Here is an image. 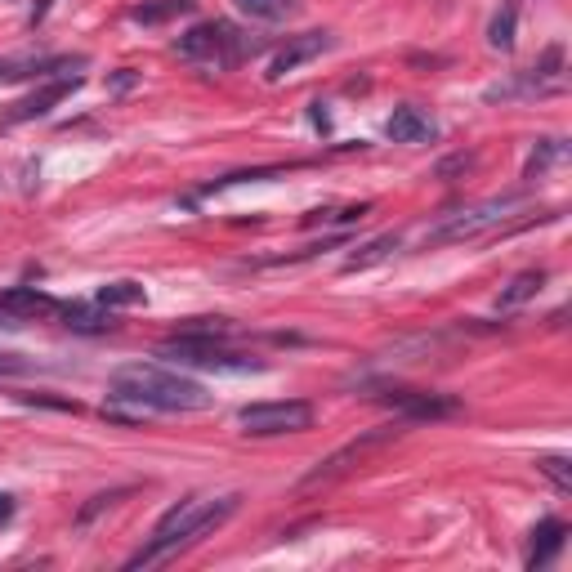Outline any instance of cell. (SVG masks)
<instances>
[{
    "label": "cell",
    "mask_w": 572,
    "mask_h": 572,
    "mask_svg": "<svg viewBox=\"0 0 572 572\" xmlns=\"http://www.w3.org/2000/svg\"><path fill=\"white\" fill-rule=\"evenodd\" d=\"M157 358L175 362V367H211V371H246V367H260L255 358H242V354H228V349H219V336H211V331H188V336H179V340H170V345H161Z\"/></svg>",
    "instance_id": "cell-6"
},
{
    "label": "cell",
    "mask_w": 572,
    "mask_h": 572,
    "mask_svg": "<svg viewBox=\"0 0 572 572\" xmlns=\"http://www.w3.org/2000/svg\"><path fill=\"white\" fill-rule=\"evenodd\" d=\"M523 211V197H488V202L479 206H465V211L447 215L438 228H429L425 242L429 246H452V242H474V237H488L497 233V228H505L514 215Z\"/></svg>",
    "instance_id": "cell-3"
},
{
    "label": "cell",
    "mask_w": 572,
    "mask_h": 572,
    "mask_svg": "<svg viewBox=\"0 0 572 572\" xmlns=\"http://www.w3.org/2000/svg\"><path fill=\"white\" fill-rule=\"evenodd\" d=\"M237 9L255 23H286L300 9V0H237Z\"/></svg>",
    "instance_id": "cell-16"
},
{
    "label": "cell",
    "mask_w": 572,
    "mask_h": 572,
    "mask_svg": "<svg viewBox=\"0 0 572 572\" xmlns=\"http://www.w3.org/2000/svg\"><path fill=\"white\" fill-rule=\"evenodd\" d=\"M14 68H18V59H0V81H14Z\"/></svg>",
    "instance_id": "cell-26"
},
{
    "label": "cell",
    "mask_w": 572,
    "mask_h": 572,
    "mask_svg": "<svg viewBox=\"0 0 572 572\" xmlns=\"http://www.w3.org/2000/svg\"><path fill=\"white\" fill-rule=\"evenodd\" d=\"M389 403L403 407L407 421H434V416H452L456 407H461L456 398H443V394H416V389H394V394H389Z\"/></svg>",
    "instance_id": "cell-11"
},
{
    "label": "cell",
    "mask_w": 572,
    "mask_h": 572,
    "mask_svg": "<svg viewBox=\"0 0 572 572\" xmlns=\"http://www.w3.org/2000/svg\"><path fill=\"white\" fill-rule=\"evenodd\" d=\"M63 318H68V327L72 331H108L112 327V318L108 313H99V309H85V304H68V309H63Z\"/></svg>",
    "instance_id": "cell-20"
},
{
    "label": "cell",
    "mask_w": 572,
    "mask_h": 572,
    "mask_svg": "<svg viewBox=\"0 0 572 572\" xmlns=\"http://www.w3.org/2000/svg\"><path fill=\"white\" fill-rule=\"evenodd\" d=\"M541 282H546V273H541V269H523L519 278L501 291V309H519V304H528L532 295L541 291Z\"/></svg>",
    "instance_id": "cell-18"
},
{
    "label": "cell",
    "mask_w": 572,
    "mask_h": 572,
    "mask_svg": "<svg viewBox=\"0 0 572 572\" xmlns=\"http://www.w3.org/2000/svg\"><path fill=\"white\" fill-rule=\"evenodd\" d=\"M94 304H99V309H130V304H143V286L139 282H108V286H99Z\"/></svg>",
    "instance_id": "cell-19"
},
{
    "label": "cell",
    "mask_w": 572,
    "mask_h": 572,
    "mask_svg": "<svg viewBox=\"0 0 572 572\" xmlns=\"http://www.w3.org/2000/svg\"><path fill=\"white\" fill-rule=\"evenodd\" d=\"M514 32H519V5H514V0H501L497 18H492V27H488L492 50H514Z\"/></svg>",
    "instance_id": "cell-17"
},
{
    "label": "cell",
    "mask_w": 572,
    "mask_h": 572,
    "mask_svg": "<svg viewBox=\"0 0 572 572\" xmlns=\"http://www.w3.org/2000/svg\"><path fill=\"white\" fill-rule=\"evenodd\" d=\"M175 50L184 54V59H193V63L233 68V63H242L246 54H260V41H246V36H237L228 23H197V27H188V32L179 36Z\"/></svg>",
    "instance_id": "cell-4"
},
{
    "label": "cell",
    "mask_w": 572,
    "mask_h": 572,
    "mask_svg": "<svg viewBox=\"0 0 572 572\" xmlns=\"http://www.w3.org/2000/svg\"><path fill=\"white\" fill-rule=\"evenodd\" d=\"M389 251H398V233H385V237H371L367 246H358L354 255L345 260V273H358V269H371V264L389 260Z\"/></svg>",
    "instance_id": "cell-14"
},
{
    "label": "cell",
    "mask_w": 572,
    "mask_h": 572,
    "mask_svg": "<svg viewBox=\"0 0 572 572\" xmlns=\"http://www.w3.org/2000/svg\"><path fill=\"white\" fill-rule=\"evenodd\" d=\"M237 425L255 438H273V434H300L313 425V407L304 398H286V403H251L237 412Z\"/></svg>",
    "instance_id": "cell-7"
},
{
    "label": "cell",
    "mask_w": 572,
    "mask_h": 572,
    "mask_svg": "<svg viewBox=\"0 0 572 572\" xmlns=\"http://www.w3.org/2000/svg\"><path fill=\"white\" fill-rule=\"evenodd\" d=\"M193 5L197 0H152V5H139V9H130V18L143 27H157V23H170V18H179V14H193Z\"/></svg>",
    "instance_id": "cell-13"
},
{
    "label": "cell",
    "mask_w": 572,
    "mask_h": 572,
    "mask_svg": "<svg viewBox=\"0 0 572 572\" xmlns=\"http://www.w3.org/2000/svg\"><path fill=\"white\" fill-rule=\"evenodd\" d=\"M233 510H237V497H184L161 514V523L152 528V541L139 555H130L126 568H152V564H161V559L179 555V550L197 546V541H202L206 532H215Z\"/></svg>",
    "instance_id": "cell-2"
},
{
    "label": "cell",
    "mask_w": 572,
    "mask_h": 572,
    "mask_svg": "<svg viewBox=\"0 0 572 572\" xmlns=\"http://www.w3.org/2000/svg\"><path fill=\"white\" fill-rule=\"evenodd\" d=\"M27 371H36L32 358L14 354V349H0V376H27Z\"/></svg>",
    "instance_id": "cell-23"
},
{
    "label": "cell",
    "mask_w": 572,
    "mask_h": 572,
    "mask_svg": "<svg viewBox=\"0 0 572 572\" xmlns=\"http://www.w3.org/2000/svg\"><path fill=\"white\" fill-rule=\"evenodd\" d=\"M76 85H81V76H59V81H45L41 90L36 94H27V99H18L14 108H9V126H18V121H36V117H50L54 108H59L63 99H68V94L76 90Z\"/></svg>",
    "instance_id": "cell-8"
},
{
    "label": "cell",
    "mask_w": 572,
    "mask_h": 572,
    "mask_svg": "<svg viewBox=\"0 0 572 572\" xmlns=\"http://www.w3.org/2000/svg\"><path fill=\"white\" fill-rule=\"evenodd\" d=\"M327 50H331V36H327V32H304V36H291V41H286L282 50L273 54V63H269V81H282L286 72H295L300 63L318 59V54H327Z\"/></svg>",
    "instance_id": "cell-9"
},
{
    "label": "cell",
    "mask_w": 572,
    "mask_h": 572,
    "mask_svg": "<svg viewBox=\"0 0 572 572\" xmlns=\"http://www.w3.org/2000/svg\"><path fill=\"white\" fill-rule=\"evenodd\" d=\"M121 497H126V492H103V497H94V501H90V505H85V510H81V523H90L94 514H99V510H108V505H117Z\"/></svg>",
    "instance_id": "cell-24"
},
{
    "label": "cell",
    "mask_w": 572,
    "mask_h": 572,
    "mask_svg": "<svg viewBox=\"0 0 572 572\" xmlns=\"http://www.w3.org/2000/svg\"><path fill=\"white\" fill-rule=\"evenodd\" d=\"M0 309L14 313V318H18V313L27 318V313H50V309H59V304H54L50 295H41V291H27V286H18V291L0 295Z\"/></svg>",
    "instance_id": "cell-15"
},
{
    "label": "cell",
    "mask_w": 572,
    "mask_h": 572,
    "mask_svg": "<svg viewBox=\"0 0 572 572\" xmlns=\"http://www.w3.org/2000/svg\"><path fill=\"white\" fill-rule=\"evenodd\" d=\"M541 470L559 483V492H572V470H568L564 456H541Z\"/></svg>",
    "instance_id": "cell-22"
},
{
    "label": "cell",
    "mask_w": 572,
    "mask_h": 572,
    "mask_svg": "<svg viewBox=\"0 0 572 572\" xmlns=\"http://www.w3.org/2000/svg\"><path fill=\"white\" fill-rule=\"evenodd\" d=\"M14 519V497H5V492H0V523H9Z\"/></svg>",
    "instance_id": "cell-25"
},
{
    "label": "cell",
    "mask_w": 572,
    "mask_h": 572,
    "mask_svg": "<svg viewBox=\"0 0 572 572\" xmlns=\"http://www.w3.org/2000/svg\"><path fill=\"white\" fill-rule=\"evenodd\" d=\"M403 434V421H394V425H376V429H367V434H358L354 443H345L336 456H327V461L318 465V470H309L300 479V492H313V488H327V483H336L340 474H349L354 465L367 461L376 447H385V443H394V438Z\"/></svg>",
    "instance_id": "cell-5"
},
{
    "label": "cell",
    "mask_w": 572,
    "mask_h": 572,
    "mask_svg": "<svg viewBox=\"0 0 572 572\" xmlns=\"http://www.w3.org/2000/svg\"><path fill=\"white\" fill-rule=\"evenodd\" d=\"M385 135L394 143H434L438 139V121L429 117L425 108L403 103V108H394V117L385 121Z\"/></svg>",
    "instance_id": "cell-10"
},
{
    "label": "cell",
    "mask_w": 572,
    "mask_h": 572,
    "mask_svg": "<svg viewBox=\"0 0 572 572\" xmlns=\"http://www.w3.org/2000/svg\"><path fill=\"white\" fill-rule=\"evenodd\" d=\"M559 157H564V143H559V139H541L537 148H532L528 166H523V179H541L550 161H559Z\"/></svg>",
    "instance_id": "cell-21"
},
{
    "label": "cell",
    "mask_w": 572,
    "mask_h": 572,
    "mask_svg": "<svg viewBox=\"0 0 572 572\" xmlns=\"http://www.w3.org/2000/svg\"><path fill=\"white\" fill-rule=\"evenodd\" d=\"M564 541H568V528L559 519L537 523V532H532V546H528V568H546L550 559L564 550Z\"/></svg>",
    "instance_id": "cell-12"
},
{
    "label": "cell",
    "mask_w": 572,
    "mask_h": 572,
    "mask_svg": "<svg viewBox=\"0 0 572 572\" xmlns=\"http://www.w3.org/2000/svg\"><path fill=\"white\" fill-rule=\"evenodd\" d=\"M108 398L112 403L148 407V412H202V407H211V394H206L197 380L157 367V362L117 367L108 376Z\"/></svg>",
    "instance_id": "cell-1"
}]
</instances>
